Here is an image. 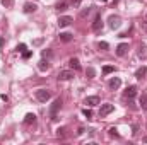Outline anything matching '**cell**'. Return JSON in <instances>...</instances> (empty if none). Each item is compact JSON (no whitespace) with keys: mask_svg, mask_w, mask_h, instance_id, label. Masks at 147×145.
<instances>
[{"mask_svg":"<svg viewBox=\"0 0 147 145\" xmlns=\"http://www.w3.org/2000/svg\"><path fill=\"white\" fill-rule=\"evenodd\" d=\"M50 97H51V92L48 89H38L36 91V99L39 103H46V101H50Z\"/></svg>","mask_w":147,"mask_h":145,"instance_id":"6da1fadb","label":"cell"},{"mask_svg":"<svg viewBox=\"0 0 147 145\" xmlns=\"http://www.w3.org/2000/svg\"><path fill=\"white\" fill-rule=\"evenodd\" d=\"M108 26H110L111 29H118V28L121 26V17H120V15L111 14L110 17H108Z\"/></svg>","mask_w":147,"mask_h":145,"instance_id":"7a4b0ae2","label":"cell"},{"mask_svg":"<svg viewBox=\"0 0 147 145\" xmlns=\"http://www.w3.org/2000/svg\"><path fill=\"white\" fill-rule=\"evenodd\" d=\"M60 108H62V99H55L53 104L50 106V116H51V119H57V113H58Z\"/></svg>","mask_w":147,"mask_h":145,"instance_id":"3957f363","label":"cell"},{"mask_svg":"<svg viewBox=\"0 0 147 145\" xmlns=\"http://www.w3.org/2000/svg\"><path fill=\"white\" fill-rule=\"evenodd\" d=\"M113 111H115V106H113V104H110V103H108V104H103V106L99 108V118L108 116V114L113 113Z\"/></svg>","mask_w":147,"mask_h":145,"instance_id":"277c9868","label":"cell"},{"mask_svg":"<svg viewBox=\"0 0 147 145\" xmlns=\"http://www.w3.org/2000/svg\"><path fill=\"white\" fill-rule=\"evenodd\" d=\"M74 22V19L70 15H62V17H58V26L60 28H67V26H70Z\"/></svg>","mask_w":147,"mask_h":145,"instance_id":"5b68a950","label":"cell"},{"mask_svg":"<svg viewBox=\"0 0 147 145\" xmlns=\"http://www.w3.org/2000/svg\"><path fill=\"white\" fill-rule=\"evenodd\" d=\"M103 29V19H101V14H98L96 15V19H94V22H92V31H101Z\"/></svg>","mask_w":147,"mask_h":145,"instance_id":"8992f818","label":"cell"},{"mask_svg":"<svg viewBox=\"0 0 147 145\" xmlns=\"http://www.w3.org/2000/svg\"><path fill=\"white\" fill-rule=\"evenodd\" d=\"M74 77V70H60L58 73V80H70Z\"/></svg>","mask_w":147,"mask_h":145,"instance_id":"52a82bcc","label":"cell"},{"mask_svg":"<svg viewBox=\"0 0 147 145\" xmlns=\"http://www.w3.org/2000/svg\"><path fill=\"white\" fill-rule=\"evenodd\" d=\"M127 51H128V44H127V43H120V44L116 46V55H118V56H125Z\"/></svg>","mask_w":147,"mask_h":145,"instance_id":"ba28073f","label":"cell"},{"mask_svg":"<svg viewBox=\"0 0 147 145\" xmlns=\"http://www.w3.org/2000/svg\"><path fill=\"white\" fill-rule=\"evenodd\" d=\"M120 85H121V80L118 77H113V79H110V82H108V87H110L111 91H116Z\"/></svg>","mask_w":147,"mask_h":145,"instance_id":"9c48e42d","label":"cell"},{"mask_svg":"<svg viewBox=\"0 0 147 145\" xmlns=\"http://www.w3.org/2000/svg\"><path fill=\"white\" fill-rule=\"evenodd\" d=\"M137 96V87L135 85H130V87H127V91H125V97H128V99H134Z\"/></svg>","mask_w":147,"mask_h":145,"instance_id":"30bf717a","label":"cell"},{"mask_svg":"<svg viewBox=\"0 0 147 145\" xmlns=\"http://www.w3.org/2000/svg\"><path fill=\"white\" fill-rule=\"evenodd\" d=\"M84 104H87V106H98L99 104V97L98 96H89V97H86Z\"/></svg>","mask_w":147,"mask_h":145,"instance_id":"8fae6325","label":"cell"},{"mask_svg":"<svg viewBox=\"0 0 147 145\" xmlns=\"http://www.w3.org/2000/svg\"><path fill=\"white\" fill-rule=\"evenodd\" d=\"M36 10H38V5H36V3H33V2H26V3H24V12H26V14L36 12Z\"/></svg>","mask_w":147,"mask_h":145,"instance_id":"7c38bea8","label":"cell"},{"mask_svg":"<svg viewBox=\"0 0 147 145\" xmlns=\"http://www.w3.org/2000/svg\"><path fill=\"white\" fill-rule=\"evenodd\" d=\"M38 68H39L41 72H46V70L50 68V62H48V58H46V60H45V58H43V60H39V63H38Z\"/></svg>","mask_w":147,"mask_h":145,"instance_id":"4fadbf2b","label":"cell"},{"mask_svg":"<svg viewBox=\"0 0 147 145\" xmlns=\"http://www.w3.org/2000/svg\"><path fill=\"white\" fill-rule=\"evenodd\" d=\"M69 65H70V68L75 70V72H79V70H80V62H79L77 58H70V60H69Z\"/></svg>","mask_w":147,"mask_h":145,"instance_id":"5bb4252c","label":"cell"},{"mask_svg":"<svg viewBox=\"0 0 147 145\" xmlns=\"http://www.w3.org/2000/svg\"><path fill=\"white\" fill-rule=\"evenodd\" d=\"M139 58L140 60H147V44H140L139 46Z\"/></svg>","mask_w":147,"mask_h":145,"instance_id":"9a60e30c","label":"cell"},{"mask_svg":"<svg viewBox=\"0 0 147 145\" xmlns=\"http://www.w3.org/2000/svg\"><path fill=\"white\" fill-rule=\"evenodd\" d=\"M34 121H36V114L28 113V114L24 116V125H31V123H34Z\"/></svg>","mask_w":147,"mask_h":145,"instance_id":"2e32d148","label":"cell"},{"mask_svg":"<svg viewBox=\"0 0 147 145\" xmlns=\"http://www.w3.org/2000/svg\"><path fill=\"white\" fill-rule=\"evenodd\" d=\"M72 34L70 33H60V41H63V43H69V41H72Z\"/></svg>","mask_w":147,"mask_h":145,"instance_id":"e0dca14e","label":"cell"},{"mask_svg":"<svg viewBox=\"0 0 147 145\" xmlns=\"http://www.w3.org/2000/svg\"><path fill=\"white\" fill-rule=\"evenodd\" d=\"M146 73H147V67H140V68L135 72V77H137V79H142Z\"/></svg>","mask_w":147,"mask_h":145,"instance_id":"ac0fdd59","label":"cell"},{"mask_svg":"<svg viewBox=\"0 0 147 145\" xmlns=\"http://www.w3.org/2000/svg\"><path fill=\"white\" fill-rule=\"evenodd\" d=\"M98 48H99L101 51H106V50L110 48V44H108L106 41H99V43H98Z\"/></svg>","mask_w":147,"mask_h":145,"instance_id":"d6986e66","label":"cell"},{"mask_svg":"<svg viewBox=\"0 0 147 145\" xmlns=\"http://www.w3.org/2000/svg\"><path fill=\"white\" fill-rule=\"evenodd\" d=\"M86 75H87V79H94V77H96V70H94L92 67H89V68L86 70Z\"/></svg>","mask_w":147,"mask_h":145,"instance_id":"ffe728a7","label":"cell"},{"mask_svg":"<svg viewBox=\"0 0 147 145\" xmlns=\"http://www.w3.org/2000/svg\"><path fill=\"white\" fill-rule=\"evenodd\" d=\"M140 108L147 109V94H142V97H140Z\"/></svg>","mask_w":147,"mask_h":145,"instance_id":"44dd1931","label":"cell"},{"mask_svg":"<svg viewBox=\"0 0 147 145\" xmlns=\"http://www.w3.org/2000/svg\"><path fill=\"white\" fill-rule=\"evenodd\" d=\"M115 70H116V68H115V67H111V65H106V67H103V73H106V75H108V73H113Z\"/></svg>","mask_w":147,"mask_h":145,"instance_id":"7402d4cb","label":"cell"},{"mask_svg":"<svg viewBox=\"0 0 147 145\" xmlns=\"http://www.w3.org/2000/svg\"><path fill=\"white\" fill-rule=\"evenodd\" d=\"M91 9H92V7H87V9H84V10H80V14H79V15H80V17L84 19L86 15H89V14H91Z\"/></svg>","mask_w":147,"mask_h":145,"instance_id":"603a6c76","label":"cell"},{"mask_svg":"<svg viewBox=\"0 0 147 145\" xmlns=\"http://www.w3.org/2000/svg\"><path fill=\"white\" fill-rule=\"evenodd\" d=\"M41 55H43V58H51V55H53V53H51V50H43V51H41Z\"/></svg>","mask_w":147,"mask_h":145,"instance_id":"cb8c5ba5","label":"cell"},{"mask_svg":"<svg viewBox=\"0 0 147 145\" xmlns=\"http://www.w3.org/2000/svg\"><path fill=\"white\" fill-rule=\"evenodd\" d=\"M82 114H84L87 119H91V118H92V111H91V109H82Z\"/></svg>","mask_w":147,"mask_h":145,"instance_id":"d4e9b609","label":"cell"},{"mask_svg":"<svg viewBox=\"0 0 147 145\" xmlns=\"http://www.w3.org/2000/svg\"><path fill=\"white\" fill-rule=\"evenodd\" d=\"M16 50H17L19 53H24V51H26V44H24V43H21V44H17V48H16Z\"/></svg>","mask_w":147,"mask_h":145,"instance_id":"484cf974","label":"cell"},{"mask_svg":"<svg viewBox=\"0 0 147 145\" xmlns=\"http://www.w3.org/2000/svg\"><path fill=\"white\" fill-rule=\"evenodd\" d=\"M2 3H3L5 7H12V5H14V0H2Z\"/></svg>","mask_w":147,"mask_h":145,"instance_id":"4316f807","label":"cell"},{"mask_svg":"<svg viewBox=\"0 0 147 145\" xmlns=\"http://www.w3.org/2000/svg\"><path fill=\"white\" fill-rule=\"evenodd\" d=\"M108 132H110V135H111V137H118V130H116V128H110Z\"/></svg>","mask_w":147,"mask_h":145,"instance_id":"83f0119b","label":"cell"},{"mask_svg":"<svg viewBox=\"0 0 147 145\" xmlns=\"http://www.w3.org/2000/svg\"><path fill=\"white\" fill-rule=\"evenodd\" d=\"M57 9H58V10H65V9H67V3H65V2H62V3H58V5H57Z\"/></svg>","mask_w":147,"mask_h":145,"instance_id":"f1b7e54d","label":"cell"},{"mask_svg":"<svg viewBox=\"0 0 147 145\" xmlns=\"http://www.w3.org/2000/svg\"><path fill=\"white\" fill-rule=\"evenodd\" d=\"M31 55H33L31 51H24V53H22V58H24V60H28V58H31Z\"/></svg>","mask_w":147,"mask_h":145,"instance_id":"f546056e","label":"cell"},{"mask_svg":"<svg viewBox=\"0 0 147 145\" xmlns=\"http://www.w3.org/2000/svg\"><path fill=\"white\" fill-rule=\"evenodd\" d=\"M57 135H58V137H63V135H65V128H58V130H57Z\"/></svg>","mask_w":147,"mask_h":145,"instance_id":"4dcf8cb0","label":"cell"},{"mask_svg":"<svg viewBox=\"0 0 147 145\" xmlns=\"http://www.w3.org/2000/svg\"><path fill=\"white\" fill-rule=\"evenodd\" d=\"M80 2H82V0H72V5H74V7H79V5H80Z\"/></svg>","mask_w":147,"mask_h":145,"instance_id":"1f68e13d","label":"cell"},{"mask_svg":"<svg viewBox=\"0 0 147 145\" xmlns=\"http://www.w3.org/2000/svg\"><path fill=\"white\" fill-rule=\"evenodd\" d=\"M132 130H134L132 133H134V135H137V130H139V126H137V125H134V128H132Z\"/></svg>","mask_w":147,"mask_h":145,"instance_id":"d6a6232c","label":"cell"},{"mask_svg":"<svg viewBox=\"0 0 147 145\" xmlns=\"http://www.w3.org/2000/svg\"><path fill=\"white\" fill-rule=\"evenodd\" d=\"M3 43H5V39H3V38H0V48H3Z\"/></svg>","mask_w":147,"mask_h":145,"instance_id":"836d02e7","label":"cell"},{"mask_svg":"<svg viewBox=\"0 0 147 145\" xmlns=\"http://www.w3.org/2000/svg\"><path fill=\"white\" fill-rule=\"evenodd\" d=\"M142 142H144V144H147V135L144 137V138H142Z\"/></svg>","mask_w":147,"mask_h":145,"instance_id":"e575fe53","label":"cell"},{"mask_svg":"<svg viewBox=\"0 0 147 145\" xmlns=\"http://www.w3.org/2000/svg\"><path fill=\"white\" fill-rule=\"evenodd\" d=\"M142 28H144V31H146V33H147V22H146V24H144V26H142Z\"/></svg>","mask_w":147,"mask_h":145,"instance_id":"d590c367","label":"cell"},{"mask_svg":"<svg viewBox=\"0 0 147 145\" xmlns=\"http://www.w3.org/2000/svg\"><path fill=\"white\" fill-rule=\"evenodd\" d=\"M118 2H120V0H113V5H115V3H118Z\"/></svg>","mask_w":147,"mask_h":145,"instance_id":"8d00e7d4","label":"cell"},{"mask_svg":"<svg viewBox=\"0 0 147 145\" xmlns=\"http://www.w3.org/2000/svg\"><path fill=\"white\" fill-rule=\"evenodd\" d=\"M99 2H103V3H105V2H106V0H99Z\"/></svg>","mask_w":147,"mask_h":145,"instance_id":"74e56055","label":"cell"},{"mask_svg":"<svg viewBox=\"0 0 147 145\" xmlns=\"http://www.w3.org/2000/svg\"><path fill=\"white\" fill-rule=\"evenodd\" d=\"M146 22H147V14H146Z\"/></svg>","mask_w":147,"mask_h":145,"instance_id":"f35d334b","label":"cell"}]
</instances>
